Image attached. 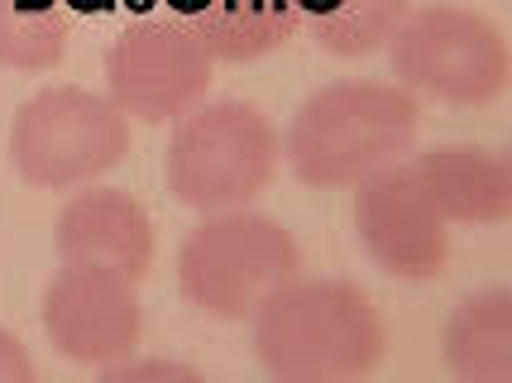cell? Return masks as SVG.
Returning <instances> with one entry per match:
<instances>
[{
    "label": "cell",
    "instance_id": "obj_1",
    "mask_svg": "<svg viewBox=\"0 0 512 383\" xmlns=\"http://www.w3.org/2000/svg\"><path fill=\"white\" fill-rule=\"evenodd\" d=\"M254 355L283 383H345L388 355L374 297L345 278H292L254 312Z\"/></svg>",
    "mask_w": 512,
    "mask_h": 383
},
{
    "label": "cell",
    "instance_id": "obj_2",
    "mask_svg": "<svg viewBox=\"0 0 512 383\" xmlns=\"http://www.w3.org/2000/svg\"><path fill=\"white\" fill-rule=\"evenodd\" d=\"M422 125L417 96L398 82H331L288 125V163L312 187H359L398 163Z\"/></svg>",
    "mask_w": 512,
    "mask_h": 383
},
{
    "label": "cell",
    "instance_id": "obj_3",
    "mask_svg": "<svg viewBox=\"0 0 512 383\" xmlns=\"http://www.w3.org/2000/svg\"><path fill=\"white\" fill-rule=\"evenodd\" d=\"M302 273V249L273 216L206 211L178 254V288L201 316L245 321Z\"/></svg>",
    "mask_w": 512,
    "mask_h": 383
},
{
    "label": "cell",
    "instance_id": "obj_4",
    "mask_svg": "<svg viewBox=\"0 0 512 383\" xmlns=\"http://www.w3.org/2000/svg\"><path fill=\"white\" fill-rule=\"evenodd\" d=\"M283 158V139L249 101H201L178 115L168 144V192L192 211H235L259 197Z\"/></svg>",
    "mask_w": 512,
    "mask_h": 383
},
{
    "label": "cell",
    "instance_id": "obj_5",
    "mask_svg": "<svg viewBox=\"0 0 512 383\" xmlns=\"http://www.w3.org/2000/svg\"><path fill=\"white\" fill-rule=\"evenodd\" d=\"M130 154V120L111 96L87 87H48L29 96L10 130L15 173L29 187H82Z\"/></svg>",
    "mask_w": 512,
    "mask_h": 383
},
{
    "label": "cell",
    "instance_id": "obj_6",
    "mask_svg": "<svg viewBox=\"0 0 512 383\" xmlns=\"http://www.w3.org/2000/svg\"><path fill=\"white\" fill-rule=\"evenodd\" d=\"M388 58L402 87L446 106H489L508 91V39L479 10H407L388 39Z\"/></svg>",
    "mask_w": 512,
    "mask_h": 383
},
{
    "label": "cell",
    "instance_id": "obj_7",
    "mask_svg": "<svg viewBox=\"0 0 512 383\" xmlns=\"http://www.w3.org/2000/svg\"><path fill=\"white\" fill-rule=\"evenodd\" d=\"M211 68L216 58L187 29L139 15L125 24V34L106 53V87L125 120L163 125L206 101Z\"/></svg>",
    "mask_w": 512,
    "mask_h": 383
},
{
    "label": "cell",
    "instance_id": "obj_8",
    "mask_svg": "<svg viewBox=\"0 0 512 383\" xmlns=\"http://www.w3.org/2000/svg\"><path fill=\"white\" fill-rule=\"evenodd\" d=\"M355 230L369 259L402 283H426V278L446 273L450 221L436 206V197L426 192L412 158H398V163L379 168L374 178L359 182Z\"/></svg>",
    "mask_w": 512,
    "mask_h": 383
},
{
    "label": "cell",
    "instance_id": "obj_9",
    "mask_svg": "<svg viewBox=\"0 0 512 383\" xmlns=\"http://www.w3.org/2000/svg\"><path fill=\"white\" fill-rule=\"evenodd\" d=\"M44 331L53 350L72 364L106 369L139 350L144 336L139 293L125 273L63 264V273L44 288Z\"/></svg>",
    "mask_w": 512,
    "mask_h": 383
},
{
    "label": "cell",
    "instance_id": "obj_10",
    "mask_svg": "<svg viewBox=\"0 0 512 383\" xmlns=\"http://www.w3.org/2000/svg\"><path fill=\"white\" fill-rule=\"evenodd\" d=\"M58 259L125 273L130 283H139L154 269V221L120 187L77 192L58 216Z\"/></svg>",
    "mask_w": 512,
    "mask_h": 383
},
{
    "label": "cell",
    "instance_id": "obj_11",
    "mask_svg": "<svg viewBox=\"0 0 512 383\" xmlns=\"http://www.w3.org/2000/svg\"><path fill=\"white\" fill-rule=\"evenodd\" d=\"M134 10L187 29L216 63H254L297 34V0H134Z\"/></svg>",
    "mask_w": 512,
    "mask_h": 383
},
{
    "label": "cell",
    "instance_id": "obj_12",
    "mask_svg": "<svg viewBox=\"0 0 512 383\" xmlns=\"http://www.w3.org/2000/svg\"><path fill=\"white\" fill-rule=\"evenodd\" d=\"M450 226H498L512 216V168L484 144H441L412 158Z\"/></svg>",
    "mask_w": 512,
    "mask_h": 383
},
{
    "label": "cell",
    "instance_id": "obj_13",
    "mask_svg": "<svg viewBox=\"0 0 512 383\" xmlns=\"http://www.w3.org/2000/svg\"><path fill=\"white\" fill-rule=\"evenodd\" d=\"M446 364L460 383H512V293L465 297L446 326Z\"/></svg>",
    "mask_w": 512,
    "mask_h": 383
},
{
    "label": "cell",
    "instance_id": "obj_14",
    "mask_svg": "<svg viewBox=\"0 0 512 383\" xmlns=\"http://www.w3.org/2000/svg\"><path fill=\"white\" fill-rule=\"evenodd\" d=\"M412 0H297V29L331 58H364L393 39Z\"/></svg>",
    "mask_w": 512,
    "mask_h": 383
},
{
    "label": "cell",
    "instance_id": "obj_15",
    "mask_svg": "<svg viewBox=\"0 0 512 383\" xmlns=\"http://www.w3.org/2000/svg\"><path fill=\"white\" fill-rule=\"evenodd\" d=\"M72 5L67 0H0V68L48 72L67 58Z\"/></svg>",
    "mask_w": 512,
    "mask_h": 383
},
{
    "label": "cell",
    "instance_id": "obj_16",
    "mask_svg": "<svg viewBox=\"0 0 512 383\" xmlns=\"http://www.w3.org/2000/svg\"><path fill=\"white\" fill-rule=\"evenodd\" d=\"M106 379H201V369H192V364H173V360H144L134 364L130 355L125 360H115L101 369Z\"/></svg>",
    "mask_w": 512,
    "mask_h": 383
},
{
    "label": "cell",
    "instance_id": "obj_17",
    "mask_svg": "<svg viewBox=\"0 0 512 383\" xmlns=\"http://www.w3.org/2000/svg\"><path fill=\"white\" fill-rule=\"evenodd\" d=\"M0 383H34V360L10 331H0Z\"/></svg>",
    "mask_w": 512,
    "mask_h": 383
}]
</instances>
